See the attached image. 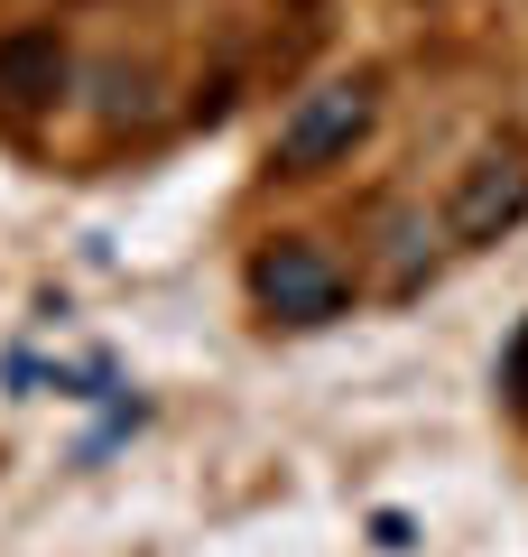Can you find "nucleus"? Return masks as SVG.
<instances>
[{
  "mask_svg": "<svg viewBox=\"0 0 528 557\" xmlns=\"http://www.w3.org/2000/svg\"><path fill=\"white\" fill-rule=\"evenodd\" d=\"M362 131H372V84L343 75V84H325V94H306L288 112V131H278V168H288V177H325L334 159L362 149Z\"/></svg>",
  "mask_w": 528,
  "mask_h": 557,
  "instance_id": "obj_2",
  "label": "nucleus"
},
{
  "mask_svg": "<svg viewBox=\"0 0 528 557\" xmlns=\"http://www.w3.org/2000/svg\"><path fill=\"white\" fill-rule=\"evenodd\" d=\"M528 223V149H491V159L464 168V186L445 196V242L482 251V242L519 233Z\"/></svg>",
  "mask_w": 528,
  "mask_h": 557,
  "instance_id": "obj_3",
  "label": "nucleus"
},
{
  "mask_svg": "<svg viewBox=\"0 0 528 557\" xmlns=\"http://www.w3.org/2000/svg\"><path fill=\"white\" fill-rule=\"evenodd\" d=\"M501 391H510V409H528V325H519V344L501 354Z\"/></svg>",
  "mask_w": 528,
  "mask_h": 557,
  "instance_id": "obj_5",
  "label": "nucleus"
},
{
  "mask_svg": "<svg viewBox=\"0 0 528 557\" xmlns=\"http://www.w3.org/2000/svg\"><path fill=\"white\" fill-rule=\"evenodd\" d=\"M251 298H260V317H278V325H334L352 307V278L334 270L315 242H269V251L251 260Z\"/></svg>",
  "mask_w": 528,
  "mask_h": 557,
  "instance_id": "obj_1",
  "label": "nucleus"
},
{
  "mask_svg": "<svg viewBox=\"0 0 528 557\" xmlns=\"http://www.w3.org/2000/svg\"><path fill=\"white\" fill-rule=\"evenodd\" d=\"M56 84H65V47L47 38V28H28V38L0 47V102H10V112H28V102H56Z\"/></svg>",
  "mask_w": 528,
  "mask_h": 557,
  "instance_id": "obj_4",
  "label": "nucleus"
}]
</instances>
